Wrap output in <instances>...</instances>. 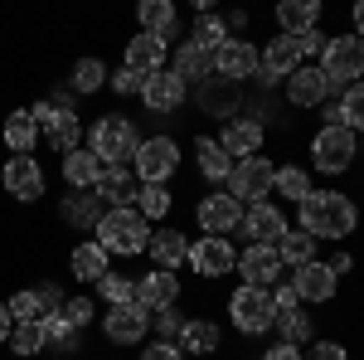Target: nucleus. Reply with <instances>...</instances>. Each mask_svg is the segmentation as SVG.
<instances>
[{"label":"nucleus","instance_id":"37","mask_svg":"<svg viewBox=\"0 0 364 360\" xmlns=\"http://www.w3.org/2000/svg\"><path fill=\"white\" fill-rule=\"evenodd\" d=\"M190 44H199L204 54H219L228 44V20L214 15V10H199V20L190 25Z\"/></svg>","mask_w":364,"mask_h":360},{"label":"nucleus","instance_id":"20","mask_svg":"<svg viewBox=\"0 0 364 360\" xmlns=\"http://www.w3.org/2000/svg\"><path fill=\"white\" fill-rule=\"evenodd\" d=\"M166 63H170V44L156 39V34H141V29L127 39V49H122V68H132V73H141V78L161 73Z\"/></svg>","mask_w":364,"mask_h":360},{"label":"nucleus","instance_id":"49","mask_svg":"<svg viewBox=\"0 0 364 360\" xmlns=\"http://www.w3.org/2000/svg\"><path fill=\"white\" fill-rule=\"evenodd\" d=\"M151 322H156V331H161V336H156V341H175V336H180V326H185L190 317H180L175 307H166V312H156Z\"/></svg>","mask_w":364,"mask_h":360},{"label":"nucleus","instance_id":"23","mask_svg":"<svg viewBox=\"0 0 364 360\" xmlns=\"http://www.w3.org/2000/svg\"><path fill=\"white\" fill-rule=\"evenodd\" d=\"M180 302V273H166V268H151V273L136 277V307L141 312H166V307Z\"/></svg>","mask_w":364,"mask_h":360},{"label":"nucleus","instance_id":"34","mask_svg":"<svg viewBox=\"0 0 364 360\" xmlns=\"http://www.w3.org/2000/svg\"><path fill=\"white\" fill-rule=\"evenodd\" d=\"M195 166H199V175L209 180V185H224L228 175H233V161L224 156V146L214 137H195Z\"/></svg>","mask_w":364,"mask_h":360},{"label":"nucleus","instance_id":"16","mask_svg":"<svg viewBox=\"0 0 364 360\" xmlns=\"http://www.w3.org/2000/svg\"><path fill=\"white\" fill-rule=\"evenodd\" d=\"M233 273L243 277V287H262V292H272L287 273V263L277 258V249H262V244H248V249L238 253V268Z\"/></svg>","mask_w":364,"mask_h":360},{"label":"nucleus","instance_id":"39","mask_svg":"<svg viewBox=\"0 0 364 360\" xmlns=\"http://www.w3.org/2000/svg\"><path fill=\"white\" fill-rule=\"evenodd\" d=\"M316 239H311L306 229H287L282 234V244H277V258L287 263V268H301V263H316Z\"/></svg>","mask_w":364,"mask_h":360},{"label":"nucleus","instance_id":"29","mask_svg":"<svg viewBox=\"0 0 364 360\" xmlns=\"http://www.w3.org/2000/svg\"><path fill=\"white\" fill-rule=\"evenodd\" d=\"M0 141H5L10 156H34V146H39V122L29 117V108H15L0 122Z\"/></svg>","mask_w":364,"mask_h":360},{"label":"nucleus","instance_id":"14","mask_svg":"<svg viewBox=\"0 0 364 360\" xmlns=\"http://www.w3.org/2000/svg\"><path fill=\"white\" fill-rule=\"evenodd\" d=\"M287 229H291V220L282 215L272 200H262V205H248V210H243V224H238V234H243L248 244H262V249H277Z\"/></svg>","mask_w":364,"mask_h":360},{"label":"nucleus","instance_id":"11","mask_svg":"<svg viewBox=\"0 0 364 360\" xmlns=\"http://www.w3.org/2000/svg\"><path fill=\"white\" fill-rule=\"evenodd\" d=\"M301 63H306L301 58V44L291 34H277V39H267L257 49V83H287Z\"/></svg>","mask_w":364,"mask_h":360},{"label":"nucleus","instance_id":"6","mask_svg":"<svg viewBox=\"0 0 364 360\" xmlns=\"http://www.w3.org/2000/svg\"><path fill=\"white\" fill-rule=\"evenodd\" d=\"M29 117L39 122V132H44V141H49L54 156H68V151H78L87 141L83 117H78V112H63L58 103H49V98H39V103L29 108Z\"/></svg>","mask_w":364,"mask_h":360},{"label":"nucleus","instance_id":"18","mask_svg":"<svg viewBox=\"0 0 364 360\" xmlns=\"http://www.w3.org/2000/svg\"><path fill=\"white\" fill-rule=\"evenodd\" d=\"M219 146H224V156L233 161H248V156H262V141H267V127L257 122V117H233V122H224L219 127Z\"/></svg>","mask_w":364,"mask_h":360},{"label":"nucleus","instance_id":"38","mask_svg":"<svg viewBox=\"0 0 364 360\" xmlns=\"http://www.w3.org/2000/svg\"><path fill=\"white\" fill-rule=\"evenodd\" d=\"M311 190H316V185H311V170L306 166H296V161H291V166H277V175H272V195L291 200V205H301Z\"/></svg>","mask_w":364,"mask_h":360},{"label":"nucleus","instance_id":"54","mask_svg":"<svg viewBox=\"0 0 364 360\" xmlns=\"http://www.w3.org/2000/svg\"><path fill=\"white\" fill-rule=\"evenodd\" d=\"M350 34H360V39H364V0L350 5Z\"/></svg>","mask_w":364,"mask_h":360},{"label":"nucleus","instance_id":"36","mask_svg":"<svg viewBox=\"0 0 364 360\" xmlns=\"http://www.w3.org/2000/svg\"><path fill=\"white\" fill-rule=\"evenodd\" d=\"M170 210H175V190H170V185H141L136 190V215L151 224V229L166 224Z\"/></svg>","mask_w":364,"mask_h":360},{"label":"nucleus","instance_id":"28","mask_svg":"<svg viewBox=\"0 0 364 360\" xmlns=\"http://www.w3.org/2000/svg\"><path fill=\"white\" fill-rule=\"evenodd\" d=\"M170 73L180 78L185 88H199V83H209V73H214V54H204L199 44H180L175 54H170Z\"/></svg>","mask_w":364,"mask_h":360},{"label":"nucleus","instance_id":"25","mask_svg":"<svg viewBox=\"0 0 364 360\" xmlns=\"http://www.w3.org/2000/svg\"><path fill=\"white\" fill-rule=\"evenodd\" d=\"M287 103L291 108H321V103H331V83H326L321 63H301L287 78Z\"/></svg>","mask_w":364,"mask_h":360},{"label":"nucleus","instance_id":"15","mask_svg":"<svg viewBox=\"0 0 364 360\" xmlns=\"http://www.w3.org/2000/svg\"><path fill=\"white\" fill-rule=\"evenodd\" d=\"M214 78H224V83H233V88L252 83V78H257V44L228 34V44L214 54Z\"/></svg>","mask_w":364,"mask_h":360},{"label":"nucleus","instance_id":"43","mask_svg":"<svg viewBox=\"0 0 364 360\" xmlns=\"http://www.w3.org/2000/svg\"><path fill=\"white\" fill-rule=\"evenodd\" d=\"M5 312H10L15 326H25V322H44V302H39L34 287H20L15 297H5Z\"/></svg>","mask_w":364,"mask_h":360},{"label":"nucleus","instance_id":"21","mask_svg":"<svg viewBox=\"0 0 364 360\" xmlns=\"http://www.w3.org/2000/svg\"><path fill=\"white\" fill-rule=\"evenodd\" d=\"M175 346H180L185 360H209V356H219V346H224V326L209 322V317H190L180 326V336H175Z\"/></svg>","mask_w":364,"mask_h":360},{"label":"nucleus","instance_id":"56","mask_svg":"<svg viewBox=\"0 0 364 360\" xmlns=\"http://www.w3.org/2000/svg\"><path fill=\"white\" fill-rule=\"evenodd\" d=\"M360 156H364V141H360Z\"/></svg>","mask_w":364,"mask_h":360},{"label":"nucleus","instance_id":"40","mask_svg":"<svg viewBox=\"0 0 364 360\" xmlns=\"http://www.w3.org/2000/svg\"><path fill=\"white\" fill-rule=\"evenodd\" d=\"M272 326H277V336L287 341V346H296V351H306L311 341H316V326H311V312H301V307H296V312H282V317L272 322Z\"/></svg>","mask_w":364,"mask_h":360},{"label":"nucleus","instance_id":"8","mask_svg":"<svg viewBox=\"0 0 364 360\" xmlns=\"http://www.w3.org/2000/svg\"><path fill=\"white\" fill-rule=\"evenodd\" d=\"M180 141L175 137H146L141 141V151H136V161H132V170H136V180L141 185H170L175 180V170H180Z\"/></svg>","mask_w":364,"mask_h":360},{"label":"nucleus","instance_id":"1","mask_svg":"<svg viewBox=\"0 0 364 360\" xmlns=\"http://www.w3.org/2000/svg\"><path fill=\"white\" fill-rule=\"evenodd\" d=\"M296 220H301L296 229H306L316 244H345L360 229V205L345 190H311L296 205Z\"/></svg>","mask_w":364,"mask_h":360},{"label":"nucleus","instance_id":"57","mask_svg":"<svg viewBox=\"0 0 364 360\" xmlns=\"http://www.w3.org/2000/svg\"><path fill=\"white\" fill-rule=\"evenodd\" d=\"M49 360H63V356H49Z\"/></svg>","mask_w":364,"mask_h":360},{"label":"nucleus","instance_id":"24","mask_svg":"<svg viewBox=\"0 0 364 360\" xmlns=\"http://www.w3.org/2000/svg\"><path fill=\"white\" fill-rule=\"evenodd\" d=\"M151 268H166V273H175V268H185L190 263V239H185V229H175V224H156L151 229Z\"/></svg>","mask_w":364,"mask_h":360},{"label":"nucleus","instance_id":"44","mask_svg":"<svg viewBox=\"0 0 364 360\" xmlns=\"http://www.w3.org/2000/svg\"><path fill=\"white\" fill-rule=\"evenodd\" d=\"M10 351H15V356H34V360H39V351H49V341H44V322H25V326H15V331H10Z\"/></svg>","mask_w":364,"mask_h":360},{"label":"nucleus","instance_id":"55","mask_svg":"<svg viewBox=\"0 0 364 360\" xmlns=\"http://www.w3.org/2000/svg\"><path fill=\"white\" fill-rule=\"evenodd\" d=\"M10 331H15V322H10V312L0 302V346H10Z\"/></svg>","mask_w":364,"mask_h":360},{"label":"nucleus","instance_id":"33","mask_svg":"<svg viewBox=\"0 0 364 360\" xmlns=\"http://www.w3.org/2000/svg\"><path fill=\"white\" fill-rule=\"evenodd\" d=\"M107 73H112V68H107V63H102L97 54H83L78 63H73V68H68V93H73V98L102 93V88H107Z\"/></svg>","mask_w":364,"mask_h":360},{"label":"nucleus","instance_id":"53","mask_svg":"<svg viewBox=\"0 0 364 360\" xmlns=\"http://www.w3.org/2000/svg\"><path fill=\"white\" fill-rule=\"evenodd\" d=\"M331 273H336V277H350V273H355V258H350V253L340 249L336 258H331Z\"/></svg>","mask_w":364,"mask_h":360},{"label":"nucleus","instance_id":"41","mask_svg":"<svg viewBox=\"0 0 364 360\" xmlns=\"http://www.w3.org/2000/svg\"><path fill=\"white\" fill-rule=\"evenodd\" d=\"M78 326L63 317V312H49L44 317V341H49V351H78Z\"/></svg>","mask_w":364,"mask_h":360},{"label":"nucleus","instance_id":"46","mask_svg":"<svg viewBox=\"0 0 364 360\" xmlns=\"http://www.w3.org/2000/svg\"><path fill=\"white\" fill-rule=\"evenodd\" d=\"M301 360H350V346L345 341H331V336H316L306 351H301Z\"/></svg>","mask_w":364,"mask_h":360},{"label":"nucleus","instance_id":"4","mask_svg":"<svg viewBox=\"0 0 364 360\" xmlns=\"http://www.w3.org/2000/svg\"><path fill=\"white\" fill-rule=\"evenodd\" d=\"M321 63V73H326V83H331V98H340L350 83H360L364 78V39L360 34H331V44H326V54L316 58Z\"/></svg>","mask_w":364,"mask_h":360},{"label":"nucleus","instance_id":"7","mask_svg":"<svg viewBox=\"0 0 364 360\" xmlns=\"http://www.w3.org/2000/svg\"><path fill=\"white\" fill-rule=\"evenodd\" d=\"M228 322H233L238 336H267L272 322H277L272 292H262V287H233V297H228Z\"/></svg>","mask_w":364,"mask_h":360},{"label":"nucleus","instance_id":"50","mask_svg":"<svg viewBox=\"0 0 364 360\" xmlns=\"http://www.w3.org/2000/svg\"><path fill=\"white\" fill-rule=\"evenodd\" d=\"M136 360H185V356H180V346H175V341H146Z\"/></svg>","mask_w":364,"mask_h":360},{"label":"nucleus","instance_id":"22","mask_svg":"<svg viewBox=\"0 0 364 360\" xmlns=\"http://www.w3.org/2000/svg\"><path fill=\"white\" fill-rule=\"evenodd\" d=\"M291 287H296V297H301V302H336L340 277L331 273V263H326V258H316V263L291 268Z\"/></svg>","mask_w":364,"mask_h":360},{"label":"nucleus","instance_id":"48","mask_svg":"<svg viewBox=\"0 0 364 360\" xmlns=\"http://www.w3.org/2000/svg\"><path fill=\"white\" fill-rule=\"evenodd\" d=\"M107 88H112L117 98H141L146 78H141V73H132V68H117V73H107Z\"/></svg>","mask_w":364,"mask_h":360},{"label":"nucleus","instance_id":"31","mask_svg":"<svg viewBox=\"0 0 364 360\" xmlns=\"http://www.w3.org/2000/svg\"><path fill=\"white\" fill-rule=\"evenodd\" d=\"M68 273L78 277V282H102V277L112 273V258L97 249V239H87V244H73V253H68Z\"/></svg>","mask_w":364,"mask_h":360},{"label":"nucleus","instance_id":"9","mask_svg":"<svg viewBox=\"0 0 364 360\" xmlns=\"http://www.w3.org/2000/svg\"><path fill=\"white\" fill-rule=\"evenodd\" d=\"M272 175L277 166L267 156H248V161H233V175H228V195L248 210V205H262L272 195Z\"/></svg>","mask_w":364,"mask_h":360},{"label":"nucleus","instance_id":"27","mask_svg":"<svg viewBox=\"0 0 364 360\" xmlns=\"http://www.w3.org/2000/svg\"><path fill=\"white\" fill-rule=\"evenodd\" d=\"M321 0H282L277 10H272V25H277V34H311V29H321Z\"/></svg>","mask_w":364,"mask_h":360},{"label":"nucleus","instance_id":"47","mask_svg":"<svg viewBox=\"0 0 364 360\" xmlns=\"http://www.w3.org/2000/svg\"><path fill=\"white\" fill-rule=\"evenodd\" d=\"M63 317H68V322L83 331V326H92V317H97V302L78 292V297H68V302H63Z\"/></svg>","mask_w":364,"mask_h":360},{"label":"nucleus","instance_id":"42","mask_svg":"<svg viewBox=\"0 0 364 360\" xmlns=\"http://www.w3.org/2000/svg\"><path fill=\"white\" fill-rule=\"evenodd\" d=\"M340 127H350L355 137H364V78L340 93Z\"/></svg>","mask_w":364,"mask_h":360},{"label":"nucleus","instance_id":"17","mask_svg":"<svg viewBox=\"0 0 364 360\" xmlns=\"http://www.w3.org/2000/svg\"><path fill=\"white\" fill-rule=\"evenodd\" d=\"M195 224L204 229V234H219V239H228V234L243 224V205H238L228 190H214V195H204V200L195 205Z\"/></svg>","mask_w":364,"mask_h":360},{"label":"nucleus","instance_id":"26","mask_svg":"<svg viewBox=\"0 0 364 360\" xmlns=\"http://www.w3.org/2000/svg\"><path fill=\"white\" fill-rule=\"evenodd\" d=\"M136 170L132 166H102V175H97V185H92V195L107 205V210H122V205H136Z\"/></svg>","mask_w":364,"mask_h":360},{"label":"nucleus","instance_id":"12","mask_svg":"<svg viewBox=\"0 0 364 360\" xmlns=\"http://www.w3.org/2000/svg\"><path fill=\"white\" fill-rule=\"evenodd\" d=\"M102 336H107V346H146V336H151V312H141L136 302L107 307V312H102Z\"/></svg>","mask_w":364,"mask_h":360},{"label":"nucleus","instance_id":"35","mask_svg":"<svg viewBox=\"0 0 364 360\" xmlns=\"http://www.w3.org/2000/svg\"><path fill=\"white\" fill-rule=\"evenodd\" d=\"M97 175H102V161H97L87 146H78V151L63 156V185H68V190H92Z\"/></svg>","mask_w":364,"mask_h":360},{"label":"nucleus","instance_id":"32","mask_svg":"<svg viewBox=\"0 0 364 360\" xmlns=\"http://www.w3.org/2000/svg\"><path fill=\"white\" fill-rule=\"evenodd\" d=\"M107 215V205L97 195H83V190H68L63 205H58V220L63 224H78V229H97V220Z\"/></svg>","mask_w":364,"mask_h":360},{"label":"nucleus","instance_id":"3","mask_svg":"<svg viewBox=\"0 0 364 360\" xmlns=\"http://www.w3.org/2000/svg\"><path fill=\"white\" fill-rule=\"evenodd\" d=\"M92 234H97V249L107 253V258H141V253L151 249V224L136 215V205L107 210Z\"/></svg>","mask_w":364,"mask_h":360},{"label":"nucleus","instance_id":"13","mask_svg":"<svg viewBox=\"0 0 364 360\" xmlns=\"http://www.w3.org/2000/svg\"><path fill=\"white\" fill-rule=\"evenodd\" d=\"M190 268L199 277H209V282H219L238 268V253H233V239H219V234H204L190 244Z\"/></svg>","mask_w":364,"mask_h":360},{"label":"nucleus","instance_id":"52","mask_svg":"<svg viewBox=\"0 0 364 360\" xmlns=\"http://www.w3.org/2000/svg\"><path fill=\"white\" fill-rule=\"evenodd\" d=\"M262 360H301V351H296V346H287V341H277V346H267V351H262Z\"/></svg>","mask_w":364,"mask_h":360},{"label":"nucleus","instance_id":"30","mask_svg":"<svg viewBox=\"0 0 364 360\" xmlns=\"http://www.w3.org/2000/svg\"><path fill=\"white\" fill-rule=\"evenodd\" d=\"M136 20H141V34H156V39L170 44V34L180 29V10H175V0H141Z\"/></svg>","mask_w":364,"mask_h":360},{"label":"nucleus","instance_id":"19","mask_svg":"<svg viewBox=\"0 0 364 360\" xmlns=\"http://www.w3.org/2000/svg\"><path fill=\"white\" fill-rule=\"evenodd\" d=\"M185 98H190V88L180 83L170 68L151 73L146 88H141V108L151 112V117H170V112H180V108H185Z\"/></svg>","mask_w":364,"mask_h":360},{"label":"nucleus","instance_id":"10","mask_svg":"<svg viewBox=\"0 0 364 360\" xmlns=\"http://www.w3.org/2000/svg\"><path fill=\"white\" fill-rule=\"evenodd\" d=\"M0 185L10 200H20V205H34L39 195L49 190V175L39 166V156H10L5 166H0Z\"/></svg>","mask_w":364,"mask_h":360},{"label":"nucleus","instance_id":"45","mask_svg":"<svg viewBox=\"0 0 364 360\" xmlns=\"http://www.w3.org/2000/svg\"><path fill=\"white\" fill-rule=\"evenodd\" d=\"M97 297H102L107 307H127V302H136V282L122 277V273H107L102 282H97Z\"/></svg>","mask_w":364,"mask_h":360},{"label":"nucleus","instance_id":"5","mask_svg":"<svg viewBox=\"0 0 364 360\" xmlns=\"http://www.w3.org/2000/svg\"><path fill=\"white\" fill-rule=\"evenodd\" d=\"M355 161H360V137L350 127H316V137H311V170L345 175Z\"/></svg>","mask_w":364,"mask_h":360},{"label":"nucleus","instance_id":"2","mask_svg":"<svg viewBox=\"0 0 364 360\" xmlns=\"http://www.w3.org/2000/svg\"><path fill=\"white\" fill-rule=\"evenodd\" d=\"M141 127L136 117H127V112H102V117H92V127H87V151L102 161V166H132L141 151Z\"/></svg>","mask_w":364,"mask_h":360},{"label":"nucleus","instance_id":"51","mask_svg":"<svg viewBox=\"0 0 364 360\" xmlns=\"http://www.w3.org/2000/svg\"><path fill=\"white\" fill-rule=\"evenodd\" d=\"M272 307H277V317L282 312H296V307H301L296 287H291V282H277V287H272Z\"/></svg>","mask_w":364,"mask_h":360}]
</instances>
